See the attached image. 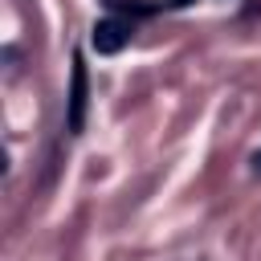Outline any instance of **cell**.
<instances>
[{
  "mask_svg": "<svg viewBox=\"0 0 261 261\" xmlns=\"http://www.w3.org/2000/svg\"><path fill=\"white\" fill-rule=\"evenodd\" d=\"M69 98H65V130L69 135H82L86 126V102H90V73H86V57L82 49H73V61H69Z\"/></svg>",
  "mask_w": 261,
  "mask_h": 261,
  "instance_id": "cell-1",
  "label": "cell"
},
{
  "mask_svg": "<svg viewBox=\"0 0 261 261\" xmlns=\"http://www.w3.org/2000/svg\"><path fill=\"white\" fill-rule=\"evenodd\" d=\"M130 33H135V20H130V16H118V12H110L106 20H98V24L90 29V45H94V53L110 57V53H118V49L130 41Z\"/></svg>",
  "mask_w": 261,
  "mask_h": 261,
  "instance_id": "cell-2",
  "label": "cell"
},
{
  "mask_svg": "<svg viewBox=\"0 0 261 261\" xmlns=\"http://www.w3.org/2000/svg\"><path fill=\"white\" fill-rule=\"evenodd\" d=\"M106 8L118 16H151L155 12V4H143V0H106Z\"/></svg>",
  "mask_w": 261,
  "mask_h": 261,
  "instance_id": "cell-3",
  "label": "cell"
},
{
  "mask_svg": "<svg viewBox=\"0 0 261 261\" xmlns=\"http://www.w3.org/2000/svg\"><path fill=\"white\" fill-rule=\"evenodd\" d=\"M171 4H175V8H184V4H192V0H171Z\"/></svg>",
  "mask_w": 261,
  "mask_h": 261,
  "instance_id": "cell-4",
  "label": "cell"
},
{
  "mask_svg": "<svg viewBox=\"0 0 261 261\" xmlns=\"http://www.w3.org/2000/svg\"><path fill=\"white\" fill-rule=\"evenodd\" d=\"M253 167H257V171H261V151H257V163H253Z\"/></svg>",
  "mask_w": 261,
  "mask_h": 261,
  "instance_id": "cell-5",
  "label": "cell"
}]
</instances>
